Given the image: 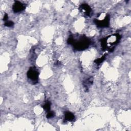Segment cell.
<instances>
[{"label":"cell","instance_id":"1","mask_svg":"<svg viewBox=\"0 0 131 131\" xmlns=\"http://www.w3.org/2000/svg\"><path fill=\"white\" fill-rule=\"evenodd\" d=\"M121 38L120 35L118 34H114L100 40L101 45L103 50H108L110 52L114 50L115 46L118 44Z\"/></svg>","mask_w":131,"mask_h":131},{"label":"cell","instance_id":"2","mask_svg":"<svg viewBox=\"0 0 131 131\" xmlns=\"http://www.w3.org/2000/svg\"><path fill=\"white\" fill-rule=\"evenodd\" d=\"M90 43V41L86 36H80L78 39H75L74 38V41L72 45L75 50L77 51H81L86 49L89 46Z\"/></svg>","mask_w":131,"mask_h":131},{"label":"cell","instance_id":"3","mask_svg":"<svg viewBox=\"0 0 131 131\" xmlns=\"http://www.w3.org/2000/svg\"><path fill=\"white\" fill-rule=\"evenodd\" d=\"M110 19V15L105 13L102 12L94 20V21L98 27L104 28L109 26Z\"/></svg>","mask_w":131,"mask_h":131},{"label":"cell","instance_id":"4","mask_svg":"<svg viewBox=\"0 0 131 131\" xmlns=\"http://www.w3.org/2000/svg\"><path fill=\"white\" fill-rule=\"evenodd\" d=\"M39 73L37 69L35 67H31L27 72L28 78L32 82V83L35 84L38 81Z\"/></svg>","mask_w":131,"mask_h":131},{"label":"cell","instance_id":"5","mask_svg":"<svg viewBox=\"0 0 131 131\" xmlns=\"http://www.w3.org/2000/svg\"><path fill=\"white\" fill-rule=\"evenodd\" d=\"M80 12L85 16L91 17L92 15V11L91 7L87 4H82L79 7Z\"/></svg>","mask_w":131,"mask_h":131},{"label":"cell","instance_id":"6","mask_svg":"<svg viewBox=\"0 0 131 131\" xmlns=\"http://www.w3.org/2000/svg\"><path fill=\"white\" fill-rule=\"evenodd\" d=\"M26 8V4L19 1H15L12 6V10L14 13L21 12Z\"/></svg>","mask_w":131,"mask_h":131},{"label":"cell","instance_id":"7","mask_svg":"<svg viewBox=\"0 0 131 131\" xmlns=\"http://www.w3.org/2000/svg\"><path fill=\"white\" fill-rule=\"evenodd\" d=\"M93 81V79L92 77H89L86 80H85V81H83V85L84 86V88L85 91L88 90L89 86L92 84Z\"/></svg>","mask_w":131,"mask_h":131},{"label":"cell","instance_id":"8","mask_svg":"<svg viewBox=\"0 0 131 131\" xmlns=\"http://www.w3.org/2000/svg\"><path fill=\"white\" fill-rule=\"evenodd\" d=\"M64 118H65V120L67 121H72L75 119V116L72 112L68 111L65 113Z\"/></svg>","mask_w":131,"mask_h":131},{"label":"cell","instance_id":"9","mask_svg":"<svg viewBox=\"0 0 131 131\" xmlns=\"http://www.w3.org/2000/svg\"><path fill=\"white\" fill-rule=\"evenodd\" d=\"M51 103L50 102V101H46V102L44 104V105L42 106V107L43 108L44 110H45L46 112H49L50 111V108H51Z\"/></svg>","mask_w":131,"mask_h":131},{"label":"cell","instance_id":"10","mask_svg":"<svg viewBox=\"0 0 131 131\" xmlns=\"http://www.w3.org/2000/svg\"><path fill=\"white\" fill-rule=\"evenodd\" d=\"M105 59V55H103L102 56H101V57L99 58H97V59H96L94 62L97 63V64H100L101 63H102Z\"/></svg>","mask_w":131,"mask_h":131},{"label":"cell","instance_id":"11","mask_svg":"<svg viewBox=\"0 0 131 131\" xmlns=\"http://www.w3.org/2000/svg\"><path fill=\"white\" fill-rule=\"evenodd\" d=\"M54 116H55V113H54V112H53V111H49L47 113L46 117L48 119H50V118H52L54 117Z\"/></svg>","mask_w":131,"mask_h":131},{"label":"cell","instance_id":"12","mask_svg":"<svg viewBox=\"0 0 131 131\" xmlns=\"http://www.w3.org/2000/svg\"><path fill=\"white\" fill-rule=\"evenodd\" d=\"M5 25L8 27H11L14 25V23L12 21H7L5 22Z\"/></svg>","mask_w":131,"mask_h":131},{"label":"cell","instance_id":"13","mask_svg":"<svg viewBox=\"0 0 131 131\" xmlns=\"http://www.w3.org/2000/svg\"><path fill=\"white\" fill-rule=\"evenodd\" d=\"M8 15L7 13H5L3 17V20L6 22L8 21Z\"/></svg>","mask_w":131,"mask_h":131}]
</instances>
